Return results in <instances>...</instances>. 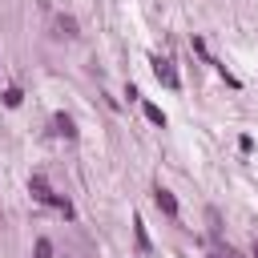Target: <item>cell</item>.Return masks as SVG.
<instances>
[{"label": "cell", "mask_w": 258, "mask_h": 258, "mask_svg": "<svg viewBox=\"0 0 258 258\" xmlns=\"http://www.w3.org/2000/svg\"><path fill=\"white\" fill-rule=\"evenodd\" d=\"M149 64H153V77H157L165 89H177V85H181V81H177V69H173V60H169V56H153Z\"/></svg>", "instance_id": "1"}, {"label": "cell", "mask_w": 258, "mask_h": 258, "mask_svg": "<svg viewBox=\"0 0 258 258\" xmlns=\"http://www.w3.org/2000/svg\"><path fill=\"white\" fill-rule=\"evenodd\" d=\"M153 202H157V210H161V214L177 218V198H173V194H169L165 185H157V189H153Z\"/></svg>", "instance_id": "2"}, {"label": "cell", "mask_w": 258, "mask_h": 258, "mask_svg": "<svg viewBox=\"0 0 258 258\" xmlns=\"http://www.w3.org/2000/svg\"><path fill=\"white\" fill-rule=\"evenodd\" d=\"M52 133H56V137H64V141H73V137H77L73 117H69V113H56V117H52Z\"/></svg>", "instance_id": "3"}, {"label": "cell", "mask_w": 258, "mask_h": 258, "mask_svg": "<svg viewBox=\"0 0 258 258\" xmlns=\"http://www.w3.org/2000/svg\"><path fill=\"white\" fill-rule=\"evenodd\" d=\"M133 238H137V250H141V254H153V246H149V234H145V222H141V218H133Z\"/></svg>", "instance_id": "4"}, {"label": "cell", "mask_w": 258, "mask_h": 258, "mask_svg": "<svg viewBox=\"0 0 258 258\" xmlns=\"http://www.w3.org/2000/svg\"><path fill=\"white\" fill-rule=\"evenodd\" d=\"M56 36H77V20L73 16H56Z\"/></svg>", "instance_id": "5"}, {"label": "cell", "mask_w": 258, "mask_h": 258, "mask_svg": "<svg viewBox=\"0 0 258 258\" xmlns=\"http://www.w3.org/2000/svg\"><path fill=\"white\" fill-rule=\"evenodd\" d=\"M145 117H149V121H153V125H165V113H161V109H157V105H145Z\"/></svg>", "instance_id": "6"}, {"label": "cell", "mask_w": 258, "mask_h": 258, "mask_svg": "<svg viewBox=\"0 0 258 258\" xmlns=\"http://www.w3.org/2000/svg\"><path fill=\"white\" fill-rule=\"evenodd\" d=\"M4 105L16 109V105H20V89H4Z\"/></svg>", "instance_id": "7"}, {"label": "cell", "mask_w": 258, "mask_h": 258, "mask_svg": "<svg viewBox=\"0 0 258 258\" xmlns=\"http://www.w3.org/2000/svg\"><path fill=\"white\" fill-rule=\"evenodd\" d=\"M36 258H52V242H48V238L36 242Z\"/></svg>", "instance_id": "8"}, {"label": "cell", "mask_w": 258, "mask_h": 258, "mask_svg": "<svg viewBox=\"0 0 258 258\" xmlns=\"http://www.w3.org/2000/svg\"><path fill=\"white\" fill-rule=\"evenodd\" d=\"M210 258H234V254H230V250H214Z\"/></svg>", "instance_id": "9"}, {"label": "cell", "mask_w": 258, "mask_h": 258, "mask_svg": "<svg viewBox=\"0 0 258 258\" xmlns=\"http://www.w3.org/2000/svg\"><path fill=\"white\" fill-rule=\"evenodd\" d=\"M254 258H258V242H254Z\"/></svg>", "instance_id": "10"}]
</instances>
